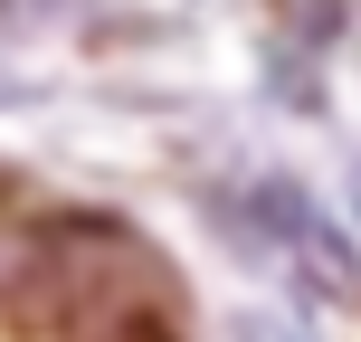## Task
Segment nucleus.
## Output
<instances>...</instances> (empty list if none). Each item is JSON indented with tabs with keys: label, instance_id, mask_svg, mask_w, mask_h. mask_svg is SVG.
<instances>
[{
	"label": "nucleus",
	"instance_id": "f257e3e1",
	"mask_svg": "<svg viewBox=\"0 0 361 342\" xmlns=\"http://www.w3.org/2000/svg\"><path fill=\"white\" fill-rule=\"evenodd\" d=\"M10 19H67V10H86V0H0Z\"/></svg>",
	"mask_w": 361,
	"mask_h": 342
}]
</instances>
